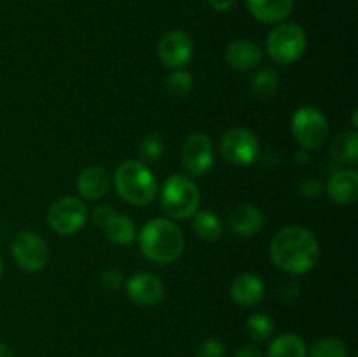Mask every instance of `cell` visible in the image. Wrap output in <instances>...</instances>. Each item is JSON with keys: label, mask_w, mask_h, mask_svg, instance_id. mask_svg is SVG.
I'll list each match as a JSON object with an SVG mask.
<instances>
[{"label": "cell", "mask_w": 358, "mask_h": 357, "mask_svg": "<svg viewBox=\"0 0 358 357\" xmlns=\"http://www.w3.org/2000/svg\"><path fill=\"white\" fill-rule=\"evenodd\" d=\"M269 259L289 275H304L317 266L320 244L310 230L303 226H287L273 237Z\"/></svg>", "instance_id": "1"}, {"label": "cell", "mask_w": 358, "mask_h": 357, "mask_svg": "<svg viewBox=\"0 0 358 357\" xmlns=\"http://www.w3.org/2000/svg\"><path fill=\"white\" fill-rule=\"evenodd\" d=\"M138 247L149 261L156 265H171L182 255L185 237L180 226L170 217H154L136 233Z\"/></svg>", "instance_id": "2"}, {"label": "cell", "mask_w": 358, "mask_h": 357, "mask_svg": "<svg viewBox=\"0 0 358 357\" xmlns=\"http://www.w3.org/2000/svg\"><path fill=\"white\" fill-rule=\"evenodd\" d=\"M112 184L119 198L135 206H145L157 195V181L152 170L138 160H126L117 164Z\"/></svg>", "instance_id": "3"}, {"label": "cell", "mask_w": 358, "mask_h": 357, "mask_svg": "<svg viewBox=\"0 0 358 357\" xmlns=\"http://www.w3.org/2000/svg\"><path fill=\"white\" fill-rule=\"evenodd\" d=\"M161 206L173 220L191 219L201 205V192L191 177L173 174L163 182L159 191Z\"/></svg>", "instance_id": "4"}, {"label": "cell", "mask_w": 358, "mask_h": 357, "mask_svg": "<svg viewBox=\"0 0 358 357\" xmlns=\"http://www.w3.org/2000/svg\"><path fill=\"white\" fill-rule=\"evenodd\" d=\"M308 46L306 31L294 21H282L269 30L266 52L278 65H292L304 55Z\"/></svg>", "instance_id": "5"}, {"label": "cell", "mask_w": 358, "mask_h": 357, "mask_svg": "<svg viewBox=\"0 0 358 357\" xmlns=\"http://www.w3.org/2000/svg\"><path fill=\"white\" fill-rule=\"evenodd\" d=\"M290 128L301 149L310 150V153L320 149L327 142L329 132H331L325 114L313 105H303L297 108L292 115Z\"/></svg>", "instance_id": "6"}, {"label": "cell", "mask_w": 358, "mask_h": 357, "mask_svg": "<svg viewBox=\"0 0 358 357\" xmlns=\"http://www.w3.org/2000/svg\"><path fill=\"white\" fill-rule=\"evenodd\" d=\"M90 210L83 200L76 196L58 198L48 210V224L56 234L72 237L87 223Z\"/></svg>", "instance_id": "7"}, {"label": "cell", "mask_w": 358, "mask_h": 357, "mask_svg": "<svg viewBox=\"0 0 358 357\" xmlns=\"http://www.w3.org/2000/svg\"><path fill=\"white\" fill-rule=\"evenodd\" d=\"M10 252L21 270L37 273L45 268L49 261V247L44 238L31 230H23L13 238Z\"/></svg>", "instance_id": "8"}, {"label": "cell", "mask_w": 358, "mask_h": 357, "mask_svg": "<svg viewBox=\"0 0 358 357\" xmlns=\"http://www.w3.org/2000/svg\"><path fill=\"white\" fill-rule=\"evenodd\" d=\"M180 160L187 177H205L215 163V150L210 136L201 132L191 133L182 144Z\"/></svg>", "instance_id": "9"}, {"label": "cell", "mask_w": 358, "mask_h": 357, "mask_svg": "<svg viewBox=\"0 0 358 357\" xmlns=\"http://www.w3.org/2000/svg\"><path fill=\"white\" fill-rule=\"evenodd\" d=\"M220 154L234 167H248L261 154V146L254 132L247 128H231L220 136Z\"/></svg>", "instance_id": "10"}, {"label": "cell", "mask_w": 358, "mask_h": 357, "mask_svg": "<svg viewBox=\"0 0 358 357\" xmlns=\"http://www.w3.org/2000/svg\"><path fill=\"white\" fill-rule=\"evenodd\" d=\"M157 59L166 69L178 70L187 66L194 52V42L184 30H170L157 42Z\"/></svg>", "instance_id": "11"}, {"label": "cell", "mask_w": 358, "mask_h": 357, "mask_svg": "<svg viewBox=\"0 0 358 357\" xmlns=\"http://www.w3.org/2000/svg\"><path fill=\"white\" fill-rule=\"evenodd\" d=\"M126 294L138 307L152 308L163 301L164 284L154 273L138 272L126 282Z\"/></svg>", "instance_id": "12"}, {"label": "cell", "mask_w": 358, "mask_h": 357, "mask_svg": "<svg viewBox=\"0 0 358 357\" xmlns=\"http://www.w3.org/2000/svg\"><path fill=\"white\" fill-rule=\"evenodd\" d=\"M224 58L229 69L236 72H250L261 65L262 49L257 42L250 38H236L226 48Z\"/></svg>", "instance_id": "13"}, {"label": "cell", "mask_w": 358, "mask_h": 357, "mask_svg": "<svg viewBox=\"0 0 358 357\" xmlns=\"http://www.w3.org/2000/svg\"><path fill=\"white\" fill-rule=\"evenodd\" d=\"M112 186V175L101 164H90L84 168L79 174L76 182L77 192L83 196L84 200L90 202H96L101 200L108 192Z\"/></svg>", "instance_id": "14"}, {"label": "cell", "mask_w": 358, "mask_h": 357, "mask_svg": "<svg viewBox=\"0 0 358 357\" xmlns=\"http://www.w3.org/2000/svg\"><path fill=\"white\" fill-rule=\"evenodd\" d=\"M231 300L241 308L257 307L266 294V286L255 273H241L229 286Z\"/></svg>", "instance_id": "15"}, {"label": "cell", "mask_w": 358, "mask_h": 357, "mask_svg": "<svg viewBox=\"0 0 358 357\" xmlns=\"http://www.w3.org/2000/svg\"><path fill=\"white\" fill-rule=\"evenodd\" d=\"M325 192L338 205H353L358 198V174L350 168H339L329 177Z\"/></svg>", "instance_id": "16"}, {"label": "cell", "mask_w": 358, "mask_h": 357, "mask_svg": "<svg viewBox=\"0 0 358 357\" xmlns=\"http://www.w3.org/2000/svg\"><path fill=\"white\" fill-rule=\"evenodd\" d=\"M227 226L236 237H255L264 227V214L255 205H238L227 216Z\"/></svg>", "instance_id": "17"}, {"label": "cell", "mask_w": 358, "mask_h": 357, "mask_svg": "<svg viewBox=\"0 0 358 357\" xmlns=\"http://www.w3.org/2000/svg\"><path fill=\"white\" fill-rule=\"evenodd\" d=\"M296 0H247L252 16L264 24H276L287 21L292 14Z\"/></svg>", "instance_id": "18"}, {"label": "cell", "mask_w": 358, "mask_h": 357, "mask_svg": "<svg viewBox=\"0 0 358 357\" xmlns=\"http://www.w3.org/2000/svg\"><path fill=\"white\" fill-rule=\"evenodd\" d=\"M103 231L105 238L115 245H131L136 240V226L133 219L126 214L112 212V216L105 220L103 226L100 227Z\"/></svg>", "instance_id": "19"}, {"label": "cell", "mask_w": 358, "mask_h": 357, "mask_svg": "<svg viewBox=\"0 0 358 357\" xmlns=\"http://www.w3.org/2000/svg\"><path fill=\"white\" fill-rule=\"evenodd\" d=\"M192 230L205 241H217L224 234V220L212 210H198L192 216Z\"/></svg>", "instance_id": "20"}, {"label": "cell", "mask_w": 358, "mask_h": 357, "mask_svg": "<svg viewBox=\"0 0 358 357\" xmlns=\"http://www.w3.org/2000/svg\"><path fill=\"white\" fill-rule=\"evenodd\" d=\"M306 342L296 332H282L275 336L268 346V357H306Z\"/></svg>", "instance_id": "21"}, {"label": "cell", "mask_w": 358, "mask_h": 357, "mask_svg": "<svg viewBox=\"0 0 358 357\" xmlns=\"http://www.w3.org/2000/svg\"><path fill=\"white\" fill-rule=\"evenodd\" d=\"M331 158L339 164H352L358 160V133H339L331 144Z\"/></svg>", "instance_id": "22"}, {"label": "cell", "mask_w": 358, "mask_h": 357, "mask_svg": "<svg viewBox=\"0 0 358 357\" xmlns=\"http://www.w3.org/2000/svg\"><path fill=\"white\" fill-rule=\"evenodd\" d=\"M278 72L275 69H271V66H262L250 79V90L259 100H268V98H271L278 91Z\"/></svg>", "instance_id": "23"}, {"label": "cell", "mask_w": 358, "mask_h": 357, "mask_svg": "<svg viewBox=\"0 0 358 357\" xmlns=\"http://www.w3.org/2000/svg\"><path fill=\"white\" fill-rule=\"evenodd\" d=\"M245 332L248 335V338L254 340V342H266L273 336L275 332V322L269 317L268 314H252L247 318V324H245Z\"/></svg>", "instance_id": "24"}, {"label": "cell", "mask_w": 358, "mask_h": 357, "mask_svg": "<svg viewBox=\"0 0 358 357\" xmlns=\"http://www.w3.org/2000/svg\"><path fill=\"white\" fill-rule=\"evenodd\" d=\"M306 357H348V345L341 338L327 336L315 342Z\"/></svg>", "instance_id": "25"}, {"label": "cell", "mask_w": 358, "mask_h": 357, "mask_svg": "<svg viewBox=\"0 0 358 357\" xmlns=\"http://www.w3.org/2000/svg\"><path fill=\"white\" fill-rule=\"evenodd\" d=\"M192 86H194V79L191 74L184 69L173 70L166 80V90L168 93L173 98H185L191 94Z\"/></svg>", "instance_id": "26"}, {"label": "cell", "mask_w": 358, "mask_h": 357, "mask_svg": "<svg viewBox=\"0 0 358 357\" xmlns=\"http://www.w3.org/2000/svg\"><path fill=\"white\" fill-rule=\"evenodd\" d=\"M166 149V144H164L163 136L157 135V133H150L140 144V158H142V163H154V161L159 160L164 154Z\"/></svg>", "instance_id": "27"}, {"label": "cell", "mask_w": 358, "mask_h": 357, "mask_svg": "<svg viewBox=\"0 0 358 357\" xmlns=\"http://www.w3.org/2000/svg\"><path fill=\"white\" fill-rule=\"evenodd\" d=\"M196 357H226V343L219 338H206L198 346Z\"/></svg>", "instance_id": "28"}, {"label": "cell", "mask_w": 358, "mask_h": 357, "mask_svg": "<svg viewBox=\"0 0 358 357\" xmlns=\"http://www.w3.org/2000/svg\"><path fill=\"white\" fill-rule=\"evenodd\" d=\"M124 279H122V272L117 268H108L101 273L100 284L103 289L107 290H117L122 286Z\"/></svg>", "instance_id": "29"}, {"label": "cell", "mask_w": 358, "mask_h": 357, "mask_svg": "<svg viewBox=\"0 0 358 357\" xmlns=\"http://www.w3.org/2000/svg\"><path fill=\"white\" fill-rule=\"evenodd\" d=\"M299 191L301 195L308 196V198H315V196H318L322 191H324V186H322L318 181H315V178L308 177L306 181H303L299 184Z\"/></svg>", "instance_id": "30"}, {"label": "cell", "mask_w": 358, "mask_h": 357, "mask_svg": "<svg viewBox=\"0 0 358 357\" xmlns=\"http://www.w3.org/2000/svg\"><path fill=\"white\" fill-rule=\"evenodd\" d=\"M112 212H114V209H112V206H108V205H98L96 209L93 210V223L96 224L98 227H101L105 224V220L108 219V217L112 216Z\"/></svg>", "instance_id": "31"}, {"label": "cell", "mask_w": 358, "mask_h": 357, "mask_svg": "<svg viewBox=\"0 0 358 357\" xmlns=\"http://www.w3.org/2000/svg\"><path fill=\"white\" fill-rule=\"evenodd\" d=\"M238 0H208V6L217 13H226L236 4Z\"/></svg>", "instance_id": "32"}, {"label": "cell", "mask_w": 358, "mask_h": 357, "mask_svg": "<svg viewBox=\"0 0 358 357\" xmlns=\"http://www.w3.org/2000/svg\"><path fill=\"white\" fill-rule=\"evenodd\" d=\"M234 357H264V356H262V352L259 346L243 345L236 354H234Z\"/></svg>", "instance_id": "33"}, {"label": "cell", "mask_w": 358, "mask_h": 357, "mask_svg": "<svg viewBox=\"0 0 358 357\" xmlns=\"http://www.w3.org/2000/svg\"><path fill=\"white\" fill-rule=\"evenodd\" d=\"M0 357H16V356H14V350L10 349L7 343L0 342Z\"/></svg>", "instance_id": "34"}, {"label": "cell", "mask_w": 358, "mask_h": 357, "mask_svg": "<svg viewBox=\"0 0 358 357\" xmlns=\"http://www.w3.org/2000/svg\"><path fill=\"white\" fill-rule=\"evenodd\" d=\"M2 273H3V262L2 259H0V279H2Z\"/></svg>", "instance_id": "35"}, {"label": "cell", "mask_w": 358, "mask_h": 357, "mask_svg": "<svg viewBox=\"0 0 358 357\" xmlns=\"http://www.w3.org/2000/svg\"><path fill=\"white\" fill-rule=\"evenodd\" d=\"M49 2H62V0H49Z\"/></svg>", "instance_id": "36"}]
</instances>
